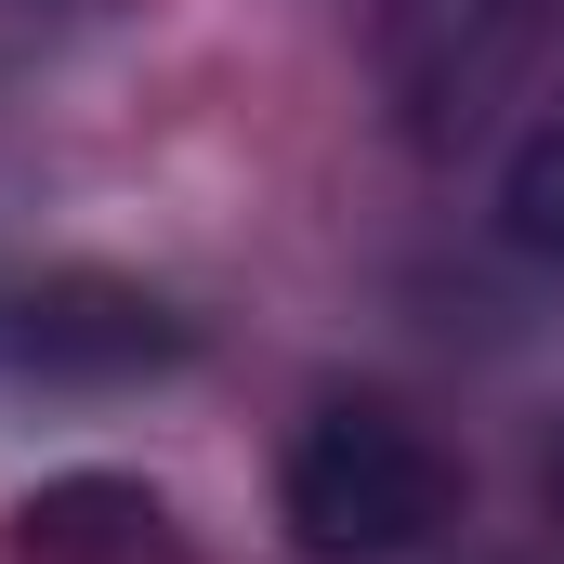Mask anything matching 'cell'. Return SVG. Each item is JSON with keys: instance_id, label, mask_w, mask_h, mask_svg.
<instances>
[{"instance_id": "7a4b0ae2", "label": "cell", "mask_w": 564, "mask_h": 564, "mask_svg": "<svg viewBox=\"0 0 564 564\" xmlns=\"http://www.w3.org/2000/svg\"><path fill=\"white\" fill-rule=\"evenodd\" d=\"M499 237H512L525 263H552V276H564V93L525 119L512 171H499Z\"/></svg>"}, {"instance_id": "3957f363", "label": "cell", "mask_w": 564, "mask_h": 564, "mask_svg": "<svg viewBox=\"0 0 564 564\" xmlns=\"http://www.w3.org/2000/svg\"><path fill=\"white\" fill-rule=\"evenodd\" d=\"M552 499H564V433H552Z\"/></svg>"}, {"instance_id": "6da1fadb", "label": "cell", "mask_w": 564, "mask_h": 564, "mask_svg": "<svg viewBox=\"0 0 564 564\" xmlns=\"http://www.w3.org/2000/svg\"><path fill=\"white\" fill-rule=\"evenodd\" d=\"M276 525L302 564H394L459 525V459L394 394H315L276 459Z\"/></svg>"}]
</instances>
